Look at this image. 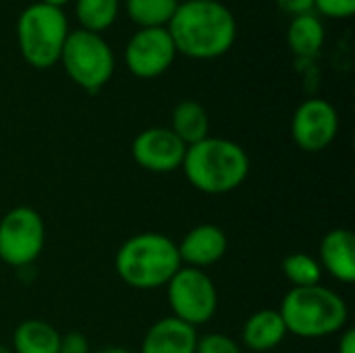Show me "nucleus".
I'll return each mask as SVG.
<instances>
[{"label":"nucleus","instance_id":"f257e3e1","mask_svg":"<svg viewBox=\"0 0 355 353\" xmlns=\"http://www.w3.org/2000/svg\"><path fill=\"white\" fill-rule=\"evenodd\" d=\"M166 29L177 54L193 60L220 58L237 40V19L220 0L179 2Z\"/></svg>","mask_w":355,"mask_h":353},{"label":"nucleus","instance_id":"f03ea898","mask_svg":"<svg viewBox=\"0 0 355 353\" xmlns=\"http://www.w3.org/2000/svg\"><path fill=\"white\" fill-rule=\"evenodd\" d=\"M181 171L198 191L223 196L243 185L250 175V156L237 141L208 135L187 148Z\"/></svg>","mask_w":355,"mask_h":353},{"label":"nucleus","instance_id":"7ed1b4c3","mask_svg":"<svg viewBox=\"0 0 355 353\" xmlns=\"http://www.w3.org/2000/svg\"><path fill=\"white\" fill-rule=\"evenodd\" d=\"M181 266L177 243L162 233L133 235L123 241L114 256V270L119 279L139 291L166 287Z\"/></svg>","mask_w":355,"mask_h":353},{"label":"nucleus","instance_id":"20e7f679","mask_svg":"<svg viewBox=\"0 0 355 353\" xmlns=\"http://www.w3.org/2000/svg\"><path fill=\"white\" fill-rule=\"evenodd\" d=\"M279 314L289 335L300 339H322L337 335L349 320V308L345 300L324 287H291L283 298Z\"/></svg>","mask_w":355,"mask_h":353},{"label":"nucleus","instance_id":"39448f33","mask_svg":"<svg viewBox=\"0 0 355 353\" xmlns=\"http://www.w3.org/2000/svg\"><path fill=\"white\" fill-rule=\"evenodd\" d=\"M69 19L62 8L33 2L17 19V46L23 60L33 69H52L60 60L69 35Z\"/></svg>","mask_w":355,"mask_h":353},{"label":"nucleus","instance_id":"423d86ee","mask_svg":"<svg viewBox=\"0 0 355 353\" xmlns=\"http://www.w3.org/2000/svg\"><path fill=\"white\" fill-rule=\"evenodd\" d=\"M67 77L87 94H98L114 75V52L100 35L85 29H73L58 60Z\"/></svg>","mask_w":355,"mask_h":353},{"label":"nucleus","instance_id":"0eeeda50","mask_svg":"<svg viewBox=\"0 0 355 353\" xmlns=\"http://www.w3.org/2000/svg\"><path fill=\"white\" fill-rule=\"evenodd\" d=\"M166 298L173 316L185 325L200 327L214 318L218 308V293L214 281L206 270L181 266L166 283Z\"/></svg>","mask_w":355,"mask_h":353},{"label":"nucleus","instance_id":"6e6552de","mask_svg":"<svg viewBox=\"0 0 355 353\" xmlns=\"http://www.w3.org/2000/svg\"><path fill=\"white\" fill-rule=\"evenodd\" d=\"M46 241V227L29 206H17L0 218V260L8 266L23 268L33 264Z\"/></svg>","mask_w":355,"mask_h":353},{"label":"nucleus","instance_id":"1a4fd4ad","mask_svg":"<svg viewBox=\"0 0 355 353\" xmlns=\"http://www.w3.org/2000/svg\"><path fill=\"white\" fill-rule=\"evenodd\" d=\"M177 60V48L166 27L137 29L125 46V64L137 79H156Z\"/></svg>","mask_w":355,"mask_h":353},{"label":"nucleus","instance_id":"9d476101","mask_svg":"<svg viewBox=\"0 0 355 353\" xmlns=\"http://www.w3.org/2000/svg\"><path fill=\"white\" fill-rule=\"evenodd\" d=\"M339 133L337 108L324 98L304 100L291 119V137L304 152L316 154L327 150Z\"/></svg>","mask_w":355,"mask_h":353},{"label":"nucleus","instance_id":"9b49d317","mask_svg":"<svg viewBox=\"0 0 355 353\" xmlns=\"http://www.w3.org/2000/svg\"><path fill=\"white\" fill-rule=\"evenodd\" d=\"M187 146L168 127H150L135 135L131 144L133 160L148 173L166 175L183 166Z\"/></svg>","mask_w":355,"mask_h":353},{"label":"nucleus","instance_id":"f8f14e48","mask_svg":"<svg viewBox=\"0 0 355 353\" xmlns=\"http://www.w3.org/2000/svg\"><path fill=\"white\" fill-rule=\"evenodd\" d=\"M227 248H229L227 233L220 227L210 225V223L193 227L177 243L181 264H187L200 270L223 260V256L227 254Z\"/></svg>","mask_w":355,"mask_h":353},{"label":"nucleus","instance_id":"ddd939ff","mask_svg":"<svg viewBox=\"0 0 355 353\" xmlns=\"http://www.w3.org/2000/svg\"><path fill=\"white\" fill-rule=\"evenodd\" d=\"M320 266L335 281L352 285L355 281V237L349 229H333L320 241Z\"/></svg>","mask_w":355,"mask_h":353},{"label":"nucleus","instance_id":"4468645a","mask_svg":"<svg viewBox=\"0 0 355 353\" xmlns=\"http://www.w3.org/2000/svg\"><path fill=\"white\" fill-rule=\"evenodd\" d=\"M198 331L175 316L154 322L141 341L139 353H196Z\"/></svg>","mask_w":355,"mask_h":353},{"label":"nucleus","instance_id":"2eb2a0df","mask_svg":"<svg viewBox=\"0 0 355 353\" xmlns=\"http://www.w3.org/2000/svg\"><path fill=\"white\" fill-rule=\"evenodd\" d=\"M287 335L289 333L279 310H258L241 329V341L252 352H270L279 347Z\"/></svg>","mask_w":355,"mask_h":353},{"label":"nucleus","instance_id":"dca6fc26","mask_svg":"<svg viewBox=\"0 0 355 353\" xmlns=\"http://www.w3.org/2000/svg\"><path fill=\"white\" fill-rule=\"evenodd\" d=\"M168 129L189 148L210 135L208 110L196 100H181L173 108Z\"/></svg>","mask_w":355,"mask_h":353},{"label":"nucleus","instance_id":"f3484780","mask_svg":"<svg viewBox=\"0 0 355 353\" xmlns=\"http://www.w3.org/2000/svg\"><path fill=\"white\" fill-rule=\"evenodd\" d=\"M324 40V25L314 12L293 17L287 27V46L297 58H314L322 50Z\"/></svg>","mask_w":355,"mask_h":353},{"label":"nucleus","instance_id":"a211bd4d","mask_svg":"<svg viewBox=\"0 0 355 353\" xmlns=\"http://www.w3.org/2000/svg\"><path fill=\"white\" fill-rule=\"evenodd\" d=\"M60 333L46 320H23L12 333V353H58Z\"/></svg>","mask_w":355,"mask_h":353},{"label":"nucleus","instance_id":"6ab92c4d","mask_svg":"<svg viewBox=\"0 0 355 353\" xmlns=\"http://www.w3.org/2000/svg\"><path fill=\"white\" fill-rule=\"evenodd\" d=\"M73 10L79 29L102 35L116 23L121 0H73Z\"/></svg>","mask_w":355,"mask_h":353},{"label":"nucleus","instance_id":"aec40b11","mask_svg":"<svg viewBox=\"0 0 355 353\" xmlns=\"http://www.w3.org/2000/svg\"><path fill=\"white\" fill-rule=\"evenodd\" d=\"M179 0H125L127 17L137 25V29L168 27Z\"/></svg>","mask_w":355,"mask_h":353},{"label":"nucleus","instance_id":"412c9836","mask_svg":"<svg viewBox=\"0 0 355 353\" xmlns=\"http://www.w3.org/2000/svg\"><path fill=\"white\" fill-rule=\"evenodd\" d=\"M283 275L285 279L293 285V287H312V285H320L322 279V266L316 258L297 252V254H289L283 264Z\"/></svg>","mask_w":355,"mask_h":353},{"label":"nucleus","instance_id":"4be33fe9","mask_svg":"<svg viewBox=\"0 0 355 353\" xmlns=\"http://www.w3.org/2000/svg\"><path fill=\"white\" fill-rule=\"evenodd\" d=\"M196 353H241L239 343L223 333H208L204 337H198Z\"/></svg>","mask_w":355,"mask_h":353},{"label":"nucleus","instance_id":"5701e85b","mask_svg":"<svg viewBox=\"0 0 355 353\" xmlns=\"http://www.w3.org/2000/svg\"><path fill=\"white\" fill-rule=\"evenodd\" d=\"M314 10L329 19H352L355 15V0H314Z\"/></svg>","mask_w":355,"mask_h":353},{"label":"nucleus","instance_id":"b1692460","mask_svg":"<svg viewBox=\"0 0 355 353\" xmlns=\"http://www.w3.org/2000/svg\"><path fill=\"white\" fill-rule=\"evenodd\" d=\"M58 353H89V341L83 333L71 331L67 335H60Z\"/></svg>","mask_w":355,"mask_h":353},{"label":"nucleus","instance_id":"393cba45","mask_svg":"<svg viewBox=\"0 0 355 353\" xmlns=\"http://www.w3.org/2000/svg\"><path fill=\"white\" fill-rule=\"evenodd\" d=\"M275 2L291 19L293 17H300V15L314 12V0H275Z\"/></svg>","mask_w":355,"mask_h":353},{"label":"nucleus","instance_id":"a878e982","mask_svg":"<svg viewBox=\"0 0 355 353\" xmlns=\"http://www.w3.org/2000/svg\"><path fill=\"white\" fill-rule=\"evenodd\" d=\"M337 353H355V331L354 329H343L339 337Z\"/></svg>","mask_w":355,"mask_h":353},{"label":"nucleus","instance_id":"bb28decb","mask_svg":"<svg viewBox=\"0 0 355 353\" xmlns=\"http://www.w3.org/2000/svg\"><path fill=\"white\" fill-rule=\"evenodd\" d=\"M37 2H44L48 6H56V8H64L67 4H71L73 0H37Z\"/></svg>","mask_w":355,"mask_h":353},{"label":"nucleus","instance_id":"cd10ccee","mask_svg":"<svg viewBox=\"0 0 355 353\" xmlns=\"http://www.w3.org/2000/svg\"><path fill=\"white\" fill-rule=\"evenodd\" d=\"M96 353H131L129 350H125V347H104V350H100V352Z\"/></svg>","mask_w":355,"mask_h":353},{"label":"nucleus","instance_id":"c85d7f7f","mask_svg":"<svg viewBox=\"0 0 355 353\" xmlns=\"http://www.w3.org/2000/svg\"><path fill=\"white\" fill-rule=\"evenodd\" d=\"M0 353H12V350H10V347H6V345H2V343H0Z\"/></svg>","mask_w":355,"mask_h":353}]
</instances>
